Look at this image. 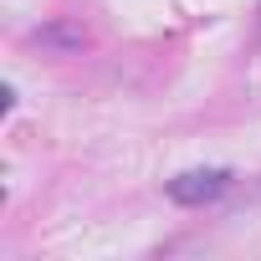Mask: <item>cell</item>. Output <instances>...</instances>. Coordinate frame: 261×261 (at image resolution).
I'll return each instance as SVG.
<instances>
[{"label":"cell","instance_id":"3","mask_svg":"<svg viewBox=\"0 0 261 261\" xmlns=\"http://www.w3.org/2000/svg\"><path fill=\"white\" fill-rule=\"evenodd\" d=\"M256 36H261V11H256Z\"/></svg>","mask_w":261,"mask_h":261},{"label":"cell","instance_id":"2","mask_svg":"<svg viewBox=\"0 0 261 261\" xmlns=\"http://www.w3.org/2000/svg\"><path fill=\"white\" fill-rule=\"evenodd\" d=\"M36 41H41V46H57V51H82V46H87V36H82L77 26H41Z\"/></svg>","mask_w":261,"mask_h":261},{"label":"cell","instance_id":"1","mask_svg":"<svg viewBox=\"0 0 261 261\" xmlns=\"http://www.w3.org/2000/svg\"><path fill=\"white\" fill-rule=\"evenodd\" d=\"M230 169H185V174H174L169 185H164V195L174 200V205H210V200H220L225 190H230Z\"/></svg>","mask_w":261,"mask_h":261}]
</instances>
